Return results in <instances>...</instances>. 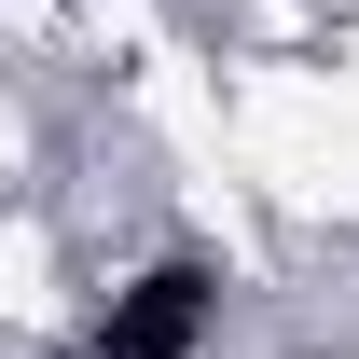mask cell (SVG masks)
<instances>
[{"instance_id": "6da1fadb", "label": "cell", "mask_w": 359, "mask_h": 359, "mask_svg": "<svg viewBox=\"0 0 359 359\" xmlns=\"http://www.w3.org/2000/svg\"><path fill=\"white\" fill-rule=\"evenodd\" d=\"M208 318H222V276H208V263H152L138 290H111L97 359H194V346H208Z\"/></svg>"}]
</instances>
